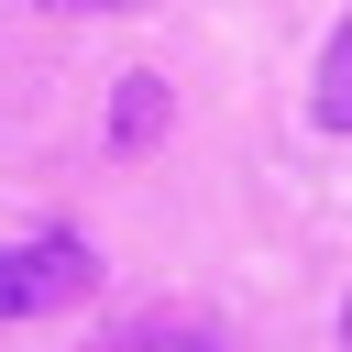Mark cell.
I'll list each match as a JSON object with an SVG mask.
<instances>
[{
	"label": "cell",
	"instance_id": "1",
	"mask_svg": "<svg viewBox=\"0 0 352 352\" xmlns=\"http://www.w3.org/2000/svg\"><path fill=\"white\" fill-rule=\"evenodd\" d=\"M99 286V253L44 231V242H0V319H55Z\"/></svg>",
	"mask_w": 352,
	"mask_h": 352
},
{
	"label": "cell",
	"instance_id": "2",
	"mask_svg": "<svg viewBox=\"0 0 352 352\" xmlns=\"http://www.w3.org/2000/svg\"><path fill=\"white\" fill-rule=\"evenodd\" d=\"M99 352H231V341H220V319H198V308H132L121 330H99Z\"/></svg>",
	"mask_w": 352,
	"mask_h": 352
},
{
	"label": "cell",
	"instance_id": "3",
	"mask_svg": "<svg viewBox=\"0 0 352 352\" xmlns=\"http://www.w3.org/2000/svg\"><path fill=\"white\" fill-rule=\"evenodd\" d=\"M330 132H352V22L330 33V55H319V99H308Z\"/></svg>",
	"mask_w": 352,
	"mask_h": 352
},
{
	"label": "cell",
	"instance_id": "4",
	"mask_svg": "<svg viewBox=\"0 0 352 352\" xmlns=\"http://www.w3.org/2000/svg\"><path fill=\"white\" fill-rule=\"evenodd\" d=\"M110 132H121V143H154V132H165V88H154V77H121V110H110Z\"/></svg>",
	"mask_w": 352,
	"mask_h": 352
},
{
	"label": "cell",
	"instance_id": "5",
	"mask_svg": "<svg viewBox=\"0 0 352 352\" xmlns=\"http://www.w3.org/2000/svg\"><path fill=\"white\" fill-rule=\"evenodd\" d=\"M66 11H143V0H66Z\"/></svg>",
	"mask_w": 352,
	"mask_h": 352
},
{
	"label": "cell",
	"instance_id": "6",
	"mask_svg": "<svg viewBox=\"0 0 352 352\" xmlns=\"http://www.w3.org/2000/svg\"><path fill=\"white\" fill-rule=\"evenodd\" d=\"M341 352H352V297H341Z\"/></svg>",
	"mask_w": 352,
	"mask_h": 352
}]
</instances>
